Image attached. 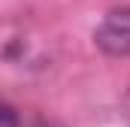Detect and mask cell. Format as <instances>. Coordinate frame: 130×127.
<instances>
[{
  "label": "cell",
  "mask_w": 130,
  "mask_h": 127,
  "mask_svg": "<svg viewBox=\"0 0 130 127\" xmlns=\"http://www.w3.org/2000/svg\"><path fill=\"white\" fill-rule=\"evenodd\" d=\"M0 127H21L18 112H15L9 103H0Z\"/></svg>",
  "instance_id": "cell-2"
},
{
  "label": "cell",
  "mask_w": 130,
  "mask_h": 127,
  "mask_svg": "<svg viewBox=\"0 0 130 127\" xmlns=\"http://www.w3.org/2000/svg\"><path fill=\"white\" fill-rule=\"evenodd\" d=\"M33 127H58V124H45V121H42V124H33Z\"/></svg>",
  "instance_id": "cell-4"
},
{
  "label": "cell",
  "mask_w": 130,
  "mask_h": 127,
  "mask_svg": "<svg viewBox=\"0 0 130 127\" xmlns=\"http://www.w3.org/2000/svg\"><path fill=\"white\" fill-rule=\"evenodd\" d=\"M94 42L109 58H130V6H115L94 30Z\"/></svg>",
  "instance_id": "cell-1"
},
{
  "label": "cell",
  "mask_w": 130,
  "mask_h": 127,
  "mask_svg": "<svg viewBox=\"0 0 130 127\" xmlns=\"http://www.w3.org/2000/svg\"><path fill=\"white\" fill-rule=\"evenodd\" d=\"M121 112H124V121L130 124V88H127V94H124V103H121Z\"/></svg>",
  "instance_id": "cell-3"
}]
</instances>
